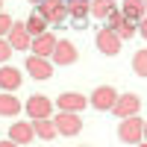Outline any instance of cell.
I'll return each mask as SVG.
<instances>
[{"instance_id":"obj_1","label":"cell","mask_w":147,"mask_h":147,"mask_svg":"<svg viewBox=\"0 0 147 147\" xmlns=\"http://www.w3.org/2000/svg\"><path fill=\"white\" fill-rule=\"evenodd\" d=\"M118 138L124 144H141L144 141V118H138V115L124 118L118 127Z\"/></svg>"},{"instance_id":"obj_2","label":"cell","mask_w":147,"mask_h":147,"mask_svg":"<svg viewBox=\"0 0 147 147\" xmlns=\"http://www.w3.org/2000/svg\"><path fill=\"white\" fill-rule=\"evenodd\" d=\"M35 12H38V15H44L47 24H53V27H59V24H65V21L71 18L65 0H44V3L35 6Z\"/></svg>"},{"instance_id":"obj_3","label":"cell","mask_w":147,"mask_h":147,"mask_svg":"<svg viewBox=\"0 0 147 147\" xmlns=\"http://www.w3.org/2000/svg\"><path fill=\"white\" fill-rule=\"evenodd\" d=\"M97 50H100L103 56H118L121 53V44H124V38H121V35L115 32V30H100V32H97Z\"/></svg>"},{"instance_id":"obj_4","label":"cell","mask_w":147,"mask_h":147,"mask_svg":"<svg viewBox=\"0 0 147 147\" xmlns=\"http://www.w3.org/2000/svg\"><path fill=\"white\" fill-rule=\"evenodd\" d=\"M138 109H141V97L138 94H118V100L112 106V115L115 118H132V115H138Z\"/></svg>"},{"instance_id":"obj_5","label":"cell","mask_w":147,"mask_h":147,"mask_svg":"<svg viewBox=\"0 0 147 147\" xmlns=\"http://www.w3.org/2000/svg\"><path fill=\"white\" fill-rule=\"evenodd\" d=\"M53 124H56V132H59V136H68V138L80 136V129H82V121H80L77 112H59V115L53 118Z\"/></svg>"},{"instance_id":"obj_6","label":"cell","mask_w":147,"mask_h":147,"mask_svg":"<svg viewBox=\"0 0 147 147\" xmlns=\"http://www.w3.org/2000/svg\"><path fill=\"white\" fill-rule=\"evenodd\" d=\"M115 100H118V91L112 88V85H100V88H94L91 97H88V103L97 109V112H112Z\"/></svg>"},{"instance_id":"obj_7","label":"cell","mask_w":147,"mask_h":147,"mask_svg":"<svg viewBox=\"0 0 147 147\" xmlns=\"http://www.w3.org/2000/svg\"><path fill=\"white\" fill-rule=\"evenodd\" d=\"M24 109H27L30 121H35V118H50L53 115V100L44 97V94H32L30 100L24 103Z\"/></svg>"},{"instance_id":"obj_8","label":"cell","mask_w":147,"mask_h":147,"mask_svg":"<svg viewBox=\"0 0 147 147\" xmlns=\"http://www.w3.org/2000/svg\"><path fill=\"white\" fill-rule=\"evenodd\" d=\"M27 71H30L32 80H50V77H53V62H50V59H44V56L30 53V56H27Z\"/></svg>"},{"instance_id":"obj_9","label":"cell","mask_w":147,"mask_h":147,"mask_svg":"<svg viewBox=\"0 0 147 147\" xmlns=\"http://www.w3.org/2000/svg\"><path fill=\"white\" fill-rule=\"evenodd\" d=\"M56 44H59V38H56L53 32H41V35H35V38H32V44H30V53H35V56H44V59H53Z\"/></svg>"},{"instance_id":"obj_10","label":"cell","mask_w":147,"mask_h":147,"mask_svg":"<svg viewBox=\"0 0 147 147\" xmlns=\"http://www.w3.org/2000/svg\"><path fill=\"white\" fill-rule=\"evenodd\" d=\"M15 50H30V44H32V35L27 32V21H15L12 24V30H9V38H6Z\"/></svg>"},{"instance_id":"obj_11","label":"cell","mask_w":147,"mask_h":147,"mask_svg":"<svg viewBox=\"0 0 147 147\" xmlns=\"http://www.w3.org/2000/svg\"><path fill=\"white\" fill-rule=\"evenodd\" d=\"M56 106H59V112H82L85 106H88V97H82L77 91H65V94H59L56 97Z\"/></svg>"},{"instance_id":"obj_12","label":"cell","mask_w":147,"mask_h":147,"mask_svg":"<svg viewBox=\"0 0 147 147\" xmlns=\"http://www.w3.org/2000/svg\"><path fill=\"white\" fill-rule=\"evenodd\" d=\"M80 59V50L74 47L68 38H59V44H56V50H53V65H74Z\"/></svg>"},{"instance_id":"obj_13","label":"cell","mask_w":147,"mask_h":147,"mask_svg":"<svg viewBox=\"0 0 147 147\" xmlns=\"http://www.w3.org/2000/svg\"><path fill=\"white\" fill-rule=\"evenodd\" d=\"M21 82H24V77H21L18 68H12L9 62L0 65V88H3V91H18Z\"/></svg>"},{"instance_id":"obj_14","label":"cell","mask_w":147,"mask_h":147,"mask_svg":"<svg viewBox=\"0 0 147 147\" xmlns=\"http://www.w3.org/2000/svg\"><path fill=\"white\" fill-rule=\"evenodd\" d=\"M9 138L15 144H30L35 138V129H32V121H15L9 127Z\"/></svg>"},{"instance_id":"obj_15","label":"cell","mask_w":147,"mask_h":147,"mask_svg":"<svg viewBox=\"0 0 147 147\" xmlns=\"http://www.w3.org/2000/svg\"><path fill=\"white\" fill-rule=\"evenodd\" d=\"M65 6H68V15L77 21L74 27H85V18H88V9H91V0H65Z\"/></svg>"},{"instance_id":"obj_16","label":"cell","mask_w":147,"mask_h":147,"mask_svg":"<svg viewBox=\"0 0 147 147\" xmlns=\"http://www.w3.org/2000/svg\"><path fill=\"white\" fill-rule=\"evenodd\" d=\"M121 12H124V18L136 21V24H141V21L147 18V6H144V0H124Z\"/></svg>"},{"instance_id":"obj_17","label":"cell","mask_w":147,"mask_h":147,"mask_svg":"<svg viewBox=\"0 0 147 147\" xmlns=\"http://www.w3.org/2000/svg\"><path fill=\"white\" fill-rule=\"evenodd\" d=\"M32 129H35V138H41V141H53L59 132H56V124L50 118H35L32 121Z\"/></svg>"},{"instance_id":"obj_18","label":"cell","mask_w":147,"mask_h":147,"mask_svg":"<svg viewBox=\"0 0 147 147\" xmlns=\"http://www.w3.org/2000/svg\"><path fill=\"white\" fill-rule=\"evenodd\" d=\"M21 109L24 106H21V100H18L15 94H9V91L0 94V118H15Z\"/></svg>"},{"instance_id":"obj_19","label":"cell","mask_w":147,"mask_h":147,"mask_svg":"<svg viewBox=\"0 0 147 147\" xmlns=\"http://www.w3.org/2000/svg\"><path fill=\"white\" fill-rule=\"evenodd\" d=\"M118 9V0H91V9H88V15H94L97 21H106L112 12Z\"/></svg>"},{"instance_id":"obj_20","label":"cell","mask_w":147,"mask_h":147,"mask_svg":"<svg viewBox=\"0 0 147 147\" xmlns=\"http://www.w3.org/2000/svg\"><path fill=\"white\" fill-rule=\"evenodd\" d=\"M47 27H50V24H47V18L38 15V12H32V15L27 18V32L32 35V38H35V35H41V32H47Z\"/></svg>"},{"instance_id":"obj_21","label":"cell","mask_w":147,"mask_h":147,"mask_svg":"<svg viewBox=\"0 0 147 147\" xmlns=\"http://www.w3.org/2000/svg\"><path fill=\"white\" fill-rule=\"evenodd\" d=\"M132 71H136L138 77H144V80H147V47H141V50L132 56Z\"/></svg>"},{"instance_id":"obj_22","label":"cell","mask_w":147,"mask_h":147,"mask_svg":"<svg viewBox=\"0 0 147 147\" xmlns=\"http://www.w3.org/2000/svg\"><path fill=\"white\" fill-rule=\"evenodd\" d=\"M136 32H138V24H136V21H129V18H124V24L118 27V35L127 41V38H132Z\"/></svg>"},{"instance_id":"obj_23","label":"cell","mask_w":147,"mask_h":147,"mask_svg":"<svg viewBox=\"0 0 147 147\" xmlns=\"http://www.w3.org/2000/svg\"><path fill=\"white\" fill-rule=\"evenodd\" d=\"M121 24H124V12H121V9H115L112 15L106 18V30H115V32H118V27H121Z\"/></svg>"},{"instance_id":"obj_24","label":"cell","mask_w":147,"mask_h":147,"mask_svg":"<svg viewBox=\"0 0 147 147\" xmlns=\"http://www.w3.org/2000/svg\"><path fill=\"white\" fill-rule=\"evenodd\" d=\"M12 53H15V47H12L6 38H0V65H6L9 59H12Z\"/></svg>"},{"instance_id":"obj_25","label":"cell","mask_w":147,"mask_h":147,"mask_svg":"<svg viewBox=\"0 0 147 147\" xmlns=\"http://www.w3.org/2000/svg\"><path fill=\"white\" fill-rule=\"evenodd\" d=\"M12 24H15V21H12V18L6 15V12H0V38H6V35H9Z\"/></svg>"},{"instance_id":"obj_26","label":"cell","mask_w":147,"mask_h":147,"mask_svg":"<svg viewBox=\"0 0 147 147\" xmlns=\"http://www.w3.org/2000/svg\"><path fill=\"white\" fill-rule=\"evenodd\" d=\"M138 32H141V35H144V41H147V18H144V21H141V24H138Z\"/></svg>"},{"instance_id":"obj_27","label":"cell","mask_w":147,"mask_h":147,"mask_svg":"<svg viewBox=\"0 0 147 147\" xmlns=\"http://www.w3.org/2000/svg\"><path fill=\"white\" fill-rule=\"evenodd\" d=\"M0 147H21V144H15V141L9 138V141H0Z\"/></svg>"},{"instance_id":"obj_28","label":"cell","mask_w":147,"mask_h":147,"mask_svg":"<svg viewBox=\"0 0 147 147\" xmlns=\"http://www.w3.org/2000/svg\"><path fill=\"white\" fill-rule=\"evenodd\" d=\"M144 141H147V121H144Z\"/></svg>"},{"instance_id":"obj_29","label":"cell","mask_w":147,"mask_h":147,"mask_svg":"<svg viewBox=\"0 0 147 147\" xmlns=\"http://www.w3.org/2000/svg\"><path fill=\"white\" fill-rule=\"evenodd\" d=\"M30 3H35V6H38V3H44V0H30Z\"/></svg>"},{"instance_id":"obj_30","label":"cell","mask_w":147,"mask_h":147,"mask_svg":"<svg viewBox=\"0 0 147 147\" xmlns=\"http://www.w3.org/2000/svg\"><path fill=\"white\" fill-rule=\"evenodd\" d=\"M136 147H147V141H141V144H136Z\"/></svg>"},{"instance_id":"obj_31","label":"cell","mask_w":147,"mask_h":147,"mask_svg":"<svg viewBox=\"0 0 147 147\" xmlns=\"http://www.w3.org/2000/svg\"><path fill=\"white\" fill-rule=\"evenodd\" d=\"M0 12H3V0H0Z\"/></svg>"},{"instance_id":"obj_32","label":"cell","mask_w":147,"mask_h":147,"mask_svg":"<svg viewBox=\"0 0 147 147\" xmlns=\"http://www.w3.org/2000/svg\"><path fill=\"white\" fill-rule=\"evenodd\" d=\"M144 6H147V0H144Z\"/></svg>"}]
</instances>
